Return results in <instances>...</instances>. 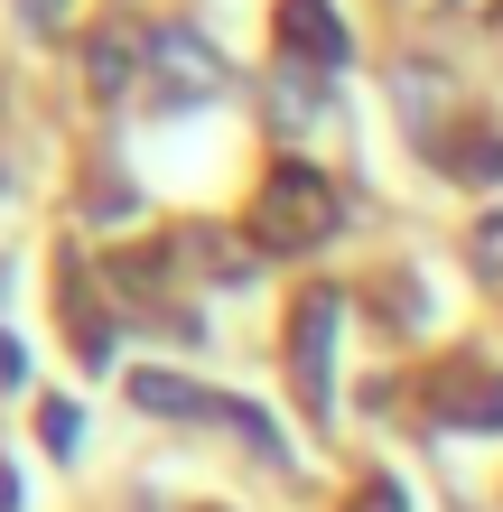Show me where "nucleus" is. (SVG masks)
<instances>
[{
	"mask_svg": "<svg viewBox=\"0 0 503 512\" xmlns=\"http://www.w3.org/2000/svg\"><path fill=\"white\" fill-rule=\"evenodd\" d=\"M327 233H336V187L308 159H280L252 196V243L261 252H317Z\"/></svg>",
	"mask_w": 503,
	"mask_h": 512,
	"instance_id": "f257e3e1",
	"label": "nucleus"
},
{
	"mask_svg": "<svg viewBox=\"0 0 503 512\" xmlns=\"http://www.w3.org/2000/svg\"><path fill=\"white\" fill-rule=\"evenodd\" d=\"M336 289H317V298H299V336H289V373H299V410L308 419H327L336 410Z\"/></svg>",
	"mask_w": 503,
	"mask_h": 512,
	"instance_id": "f03ea898",
	"label": "nucleus"
},
{
	"mask_svg": "<svg viewBox=\"0 0 503 512\" xmlns=\"http://www.w3.org/2000/svg\"><path fill=\"white\" fill-rule=\"evenodd\" d=\"M150 75H159V94L177 112H196V103H215L224 94V56L196 38V28H159L150 38Z\"/></svg>",
	"mask_w": 503,
	"mask_h": 512,
	"instance_id": "7ed1b4c3",
	"label": "nucleus"
},
{
	"mask_svg": "<svg viewBox=\"0 0 503 512\" xmlns=\"http://www.w3.org/2000/svg\"><path fill=\"white\" fill-rule=\"evenodd\" d=\"M280 47H289V66H345L336 0H280Z\"/></svg>",
	"mask_w": 503,
	"mask_h": 512,
	"instance_id": "20e7f679",
	"label": "nucleus"
},
{
	"mask_svg": "<svg viewBox=\"0 0 503 512\" xmlns=\"http://www.w3.org/2000/svg\"><path fill=\"white\" fill-rule=\"evenodd\" d=\"M131 401L150 410V419H205V410H215V391H196L187 373H131Z\"/></svg>",
	"mask_w": 503,
	"mask_h": 512,
	"instance_id": "39448f33",
	"label": "nucleus"
},
{
	"mask_svg": "<svg viewBox=\"0 0 503 512\" xmlns=\"http://www.w3.org/2000/svg\"><path fill=\"white\" fill-rule=\"evenodd\" d=\"M438 419H466V429H503V382L494 373H448V401Z\"/></svg>",
	"mask_w": 503,
	"mask_h": 512,
	"instance_id": "423d86ee",
	"label": "nucleus"
},
{
	"mask_svg": "<svg viewBox=\"0 0 503 512\" xmlns=\"http://www.w3.org/2000/svg\"><path fill=\"white\" fill-rule=\"evenodd\" d=\"M392 94H401V122L420 131V140H438V94H448V75H429V66H401V75H392Z\"/></svg>",
	"mask_w": 503,
	"mask_h": 512,
	"instance_id": "0eeeda50",
	"label": "nucleus"
},
{
	"mask_svg": "<svg viewBox=\"0 0 503 512\" xmlns=\"http://www.w3.org/2000/svg\"><path fill=\"white\" fill-rule=\"evenodd\" d=\"M140 56H150V47H131L122 28H103V38H94V94H131Z\"/></svg>",
	"mask_w": 503,
	"mask_h": 512,
	"instance_id": "6e6552de",
	"label": "nucleus"
},
{
	"mask_svg": "<svg viewBox=\"0 0 503 512\" xmlns=\"http://www.w3.org/2000/svg\"><path fill=\"white\" fill-rule=\"evenodd\" d=\"M476 270H485V280H503V215L476 233Z\"/></svg>",
	"mask_w": 503,
	"mask_h": 512,
	"instance_id": "1a4fd4ad",
	"label": "nucleus"
},
{
	"mask_svg": "<svg viewBox=\"0 0 503 512\" xmlns=\"http://www.w3.org/2000/svg\"><path fill=\"white\" fill-rule=\"evenodd\" d=\"M354 512H401V494H392V485H373V494L354 503Z\"/></svg>",
	"mask_w": 503,
	"mask_h": 512,
	"instance_id": "9d476101",
	"label": "nucleus"
},
{
	"mask_svg": "<svg viewBox=\"0 0 503 512\" xmlns=\"http://www.w3.org/2000/svg\"><path fill=\"white\" fill-rule=\"evenodd\" d=\"M19 10H28V19H56V10H66V0H19Z\"/></svg>",
	"mask_w": 503,
	"mask_h": 512,
	"instance_id": "9b49d317",
	"label": "nucleus"
}]
</instances>
